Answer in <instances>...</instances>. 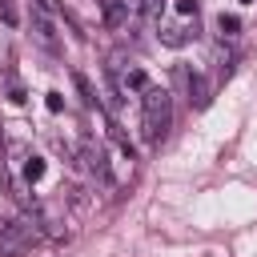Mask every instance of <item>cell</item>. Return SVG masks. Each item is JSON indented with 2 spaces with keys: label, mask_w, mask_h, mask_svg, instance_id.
Segmentation results:
<instances>
[{
  "label": "cell",
  "mask_w": 257,
  "mask_h": 257,
  "mask_svg": "<svg viewBox=\"0 0 257 257\" xmlns=\"http://www.w3.org/2000/svg\"><path fill=\"white\" fill-rule=\"evenodd\" d=\"M189 100H193V108H205V104H209V88H205V80H201V76H193V80H189Z\"/></svg>",
  "instance_id": "obj_5"
},
{
  "label": "cell",
  "mask_w": 257,
  "mask_h": 257,
  "mask_svg": "<svg viewBox=\"0 0 257 257\" xmlns=\"http://www.w3.org/2000/svg\"><path fill=\"white\" fill-rule=\"evenodd\" d=\"M161 40H165V44H185V32H181V28H165Z\"/></svg>",
  "instance_id": "obj_7"
},
{
  "label": "cell",
  "mask_w": 257,
  "mask_h": 257,
  "mask_svg": "<svg viewBox=\"0 0 257 257\" xmlns=\"http://www.w3.org/2000/svg\"><path fill=\"white\" fill-rule=\"evenodd\" d=\"M169 116H173L169 92H165V88H145V137H149V141H161V137H165Z\"/></svg>",
  "instance_id": "obj_2"
},
{
  "label": "cell",
  "mask_w": 257,
  "mask_h": 257,
  "mask_svg": "<svg viewBox=\"0 0 257 257\" xmlns=\"http://www.w3.org/2000/svg\"><path fill=\"white\" fill-rule=\"evenodd\" d=\"M24 173H28V181H36V177H44V161H40V157H32V161L24 165Z\"/></svg>",
  "instance_id": "obj_6"
},
{
  "label": "cell",
  "mask_w": 257,
  "mask_h": 257,
  "mask_svg": "<svg viewBox=\"0 0 257 257\" xmlns=\"http://www.w3.org/2000/svg\"><path fill=\"white\" fill-rule=\"evenodd\" d=\"M40 229L32 217H12L8 225H0V257H20L36 245Z\"/></svg>",
  "instance_id": "obj_1"
},
{
  "label": "cell",
  "mask_w": 257,
  "mask_h": 257,
  "mask_svg": "<svg viewBox=\"0 0 257 257\" xmlns=\"http://www.w3.org/2000/svg\"><path fill=\"white\" fill-rule=\"evenodd\" d=\"M80 157H84V165H88L92 173H100V177L108 181V165H104V153H100V149H92V145H84V149H80Z\"/></svg>",
  "instance_id": "obj_4"
},
{
  "label": "cell",
  "mask_w": 257,
  "mask_h": 257,
  "mask_svg": "<svg viewBox=\"0 0 257 257\" xmlns=\"http://www.w3.org/2000/svg\"><path fill=\"white\" fill-rule=\"evenodd\" d=\"M237 28H241V20H237V16H221V32H225V36H233Z\"/></svg>",
  "instance_id": "obj_8"
},
{
  "label": "cell",
  "mask_w": 257,
  "mask_h": 257,
  "mask_svg": "<svg viewBox=\"0 0 257 257\" xmlns=\"http://www.w3.org/2000/svg\"><path fill=\"white\" fill-rule=\"evenodd\" d=\"M100 8H104V24L108 28H120L128 20V4L124 0H100Z\"/></svg>",
  "instance_id": "obj_3"
},
{
  "label": "cell",
  "mask_w": 257,
  "mask_h": 257,
  "mask_svg": "<svg viewBox=\"0 0 257 257\" xmlns=\"http://www.w3.org/2000/svg\"><path fill=\"white\" fill-rule=\"evenodd\" d=\"M60 108H64V100H60L56 92H48V112H60Z\"/></svg>",
  "instance_id": "obj_9"
}]
</instances>
